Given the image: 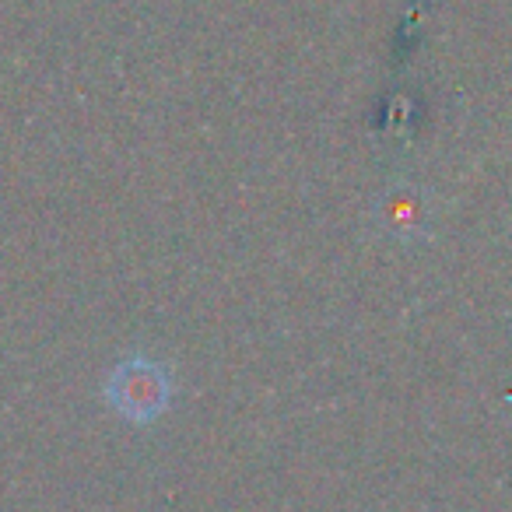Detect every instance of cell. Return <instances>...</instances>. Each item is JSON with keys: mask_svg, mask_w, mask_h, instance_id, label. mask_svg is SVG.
I'll return each mask as SVG.
<instances>
[{"mask_svg": "<svg viewBox=\"0 0 512 512\" xmlns=\"http://www.w3.org/2000/svg\"><path fill=\"white\" fill-rule=\"evenodd\" d=\"M106 400L120 418L134 421V425H148V421H155L169 407L172 379L158 362L134 355L109 372Z\"/></svg>", "mask_w": 512, "mask_h": 512, "instance_id": "cell-1", "label": "cell"}]
</instances>
